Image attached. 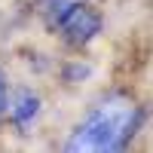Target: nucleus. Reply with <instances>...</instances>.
I'll list each match as a JSON object with an SVG mask.
<instances>
[{"mask_svg":"<svg viewBox=\"0 0 153 153\" xmlns=\"http://www.w3.org/2000/svg\"><path fill=\"white\" fill-rule=\"evenodd\" d=\"M37 113H40V98H37L34 92H22V95L16 98V104H12V120H16V126L25 132V129L34 123Z\"/></svg>","mask_w":153,"mask_h":153,"instance_id":"nucleus-3","label":"nucleus"},{"mask_svg":"<svg viewBox=\"0 0 153 153\" xmlns=\"http://www.w3.org/2000/svg\"><path fill=\"white\" fill-rule=\"evenodd\" d=\"M6 104V80H3V71H0V110Z\"/></svg>","mask_w":153,"mask_h":153,"instance_id":"nucleus-4","label":"nucleus"},{"mask_svg":"<svg viewBox=\"0 0 153 153\" xmlns=\"http://www.w3.org/2000/svg\"><path fill=\"white\" fill-rule=\"evenodd\" d=\"M141 110L129 95H110L76 126L65 150L71 153H113L129 144L138 129Z\"/></svg>","mask_w":153,"mask_h":153,"instance_id":"nucleus-1","label":"nucleus"},{"mask_svg":"<svg viewBox=\"0 0 153 153\" xmlns=\"http://www.w3.org/2000/svg\"><path fill=\"white\" fill-rule=\"evenodd\" d=\"M46 12H49V22H52L74 46L89 43L101 31V19L89 6L76 3V0H49Z\"/></svg>","mask_w":153,"mask_h":153,"instance_id":"nucleus-2","label":"nucleus"}]
</instances>
